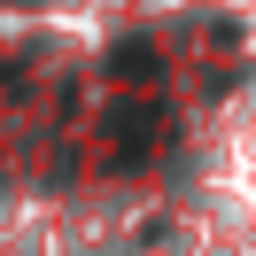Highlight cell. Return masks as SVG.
I'll use <instances>...</instances> for the list:
<instances>
[{"label":"cell","instance_id":"obj_1","mask_svg":"<svg viewBox=\"0 0 256 256\" xmlns=\"http://www.w3.org/2000/svg\"><path fill=\"white\" fill-rule=\"evenodd\" d=\"M116 116H124V124H116V156H148V148H156V116H140V109H116Z\"/></svg>","mask_w":256,"mask_h":256}]
</instances>
